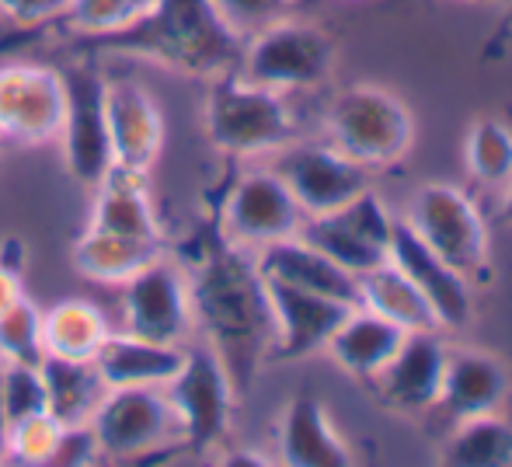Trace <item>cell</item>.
<instances>
[{"label":"cell","instance_id":"cell-30","mask_svg":"<svg viewBox=\"0 0 512 467\" xmlns=\"http://www.w3.org/2000/svg\"><path fill=\"white\" fill-rule=\"evenodd\" d=\"M467 168L481 185H506L512 178V126L481 119L467 136Z\"/></svg>","mask_w":512,"mask_h":467},{"label":"cell","instance_id":"cell-24","mask_svg":"<svg viewBox=\"0 0 512 467\" xmlns=\"http://www.w3.org/2000/svg\"><path fill=\"white\" fill-rule=\"evenodd\" d=\"M42 384H46V412L67 426H91L98 405L105 401L108 384L98 373L95 359H60L42 356L39 363Z\"/></svg>","mask_w":512,"mask_h":467},{"label":"cell","instance_id":"cell-21","mask_svg":"<svg viewBox=\"0 0 512 467\" xmlns=\"http://www.w3.org/2000/svg\"><path fill=\"white\" fill-rule=\"evenodd\" d=\"M88 227L122 237H143V241H164L161 220H157L154 203H150L147 171L108 164L102 182L95 185Z\"/></svg>","mask_w":512,"mask_h":467},{"label":"cell","instance_id":"cell-9","mask_svg":"<svg viewBox=\"0 0 512 467\" xmlns=\"http://www.w3.org/2000/svg\"><path fill=\"white\" fill-rule=\"evenodd\" d=\"M164 391H168V401L178 415L182 447L203 454L206 447H216L227 436L237 391L227 366L206 342L185 346L182 370L164 384Z\"/></svg>","mask_w":512,"mask_h":467},{"label":"cell","instance_id":"cell-15","mask_svg":"<svg viewBox=\"0 0 512 467\" xmlns=\"http://www.w3.org/2000/svg\"><path fill=\"white\" fill-rule=\"evenodd\" d=\"M276 175L286 182L293 199L300 203L304 217L331 213L338 206L352 203L359 192L370 189V175L363 164L345 157L338 147L324 143H300L290 147L276 164Z\"/></svg>","mask_w":512,"mask_h":467},{"label":"cell","instance_id":"cell-40","mask_svg":"<svg viewBox=\"0 0 512 467\" xmlns=\"http://www.w3.org/2000/svg\"><path fill=\"white\" fill-rule=\"evenodd\" d=\"M509 192H506V203H502V213H499V217H502V224H512V178H509Z\"/></svg>","mask_w":512,"mask_h":467},{"label":"cell","instance_id":"cell-14","mask_svg":"<svg viewBox=\"0 0 512 467\" xmlns=\"http://www.w3.org/2000/svg\"><path fill=\"white\" fill-rule=\"evenodd\" d=\"M509 398V370L499 356L478 349L446 352V370L439 394L425 408V429L432 436L450 433L464 419L499 412Z\"/></svg>","mask_w":512,"mask_h":467},{"label":"cell","instance_id":"cell-28","mask_svg":"<svg viewBox=\"0 0 512 467\" xmlns=\"http://www.w3.org/2000/svg\"><path fill=\"white\" fill-rule=\"evenodd\" d=\"M359 307L394 321L405 332H436L439 328L429 300L391 258L359 276Z\"/></svg>","mask_w":512,"mask_h":467},{"label":"cell","instance_id":"cell-19","mask_svg":"<svg viewBox=\"0 0 512 467\" xmlns=\"http://www.w3.org/2000/svg\"><path fill=\"white\" fill-rule=\"evenodd\" d=\"M446 370V346L439 332H405L398 352L370 380L380 405L394 412H422L436 401Z\"/></svg>","mask_w":512,"mask_h":467},{"label":"cell","instance_id":"cell-11","mask_svg":"<svg viewBox=\"0 0 512 467\" xmlns=\"http://www.w3.org/2000/svg\"><path fill=\"white\" fill-rule=\"evenodd\" d=\"M391 231H394L391 213H387L384 203L366 189V192H359L352 203L338 206V210L307 217L304 224H300L297 237H304L307 244H314L317 251L335 258L342 269H349L352 276L359 279L363 272L387 262Z\"/></svg>","mask_w":512,"mask_h":467},{"label":"cell","instance_id":"cell-4","mask_svg":"<svg viewBox=\"0 0 512 467\" xmlns=\"http://www.w3.org/2000/svg\"><path fill=\"white\" fill-rule=\"evenodd\" d=\"M328 133L331 147H338L363 168H391L408 154L415 126L408 109L391 91L352 84L331 102Z\"/></svg>","mask_w":512,"mask_h":467},{"label":"cell","instance_id":"cell-29","mask_svg":"<svg viewBox=\"0 0 512 467\" xmlns=\"http://www.w3.org/2000/svg\"><path fill=\"white\" fill-rule=\"evenodd\" d=\"M439 461L450 467H509L512 464V422L499 412L474 415L450 429Z\"/></svg>","mask_w":512,"mask_h":467},{"label":"cell","instance_id":"cell-39","mask_svg":"<svg viewBox=\"0 0 512 467\" xmlns=\"http://www.w3.org/2000/svg\"><path fill=\"white\" fill-rule=\"evenodd\" d=\"M25 297V283H21V269L0 262V314L14 304V300Z\"/></svg>","mask_w":512,"mask_h":467},{"label":"cell","instance_id":"cell-16","mask_svg":"<svg viewBox=\"0 0 512 467\" xmlns=\"http://www.w3.org/2000/svg\"><path fill=\"white\" fill-rule=\"evenodd\" d=\"M105 126L112 164L150 171L164 147V116L147 88L133 77L105 81Z\"/></svg>","mask_w":512,"mask_h":467},{"label":"cell","instance_id":"cell-27","mask_svg":"<svg viewBox=\"0 0 512 467\" xmlns=\"http://www.w3.org/2000/svg\"><path fill=\"white\" fill-rule=\"evenodd\" d=\"M112 321L95 300L67 297L42 311V349L60 359H95L112 335Z\"/></svg>","mask_w":512,"mask_h":467},{"label":"cell","instance_id":"cell-42","mask_svg":"<svg viewBox=\"0 0 512 467\" xmlns=\"http://www.w3.org/2000/svg\"><path fill=\"white\" fill-rule=\"evenodd\" d=\"M394 4H408V0H394Z\"/></svg>","mask_w":512,"mask_h":467},{"label":"cell","instance_id":"cell-18","mask_svg":"<svg viewBox=\"0 0 512 467\" xmlns=\"http://www.w3.org/2000/svg\"><path fill=\"white\" fill-rule=\"evenodd\" d=\"M265 286H269L272 318H276V346H272L276 363L304 359L310 352L324 349L352 311L342 300L297 290V286L276 283V279H265Z\"/></svg>","mask_w":512,"mask_h":467},{"label":"cell","instance_id":"cell-22","mask_svg":"<svg viewBox=\"0 0 512 467\" xmlns=\"http://www.w3.org/2000/svg\"><path fill=\"white\" fill-rule=\"evenodd\" d=\"M279 461L290 467H345L352 454L314 394H297L279 422Z\"/></svg>","mask_w":512,"mask_h":467},{"label":"cell","instance_id":"cell-26","mask_svg":"<svg viewBox=\"0 0 512 467\" xmlns=\"http://www.w3.org/2000/svg\"><path fill=\"white\" fill-rule=\"evenodd\" d=\"M164 255L161 241H143V237H122L108 231H84L70 248V262L84 279L102 286H122L129 276Z\"/></svg>","mask_w":512,"mask_h":467},{"label":"cell","instance_id":"cell-33","mask_svg":"<svg viewBox=\"0 0 512 467\" xmlns=\"http://www.w3.org/2000/svg\"><path fill=\"white\" fill-rule=\"evenodd\" d=\"M63 426L49 412L28 415L7 426L4 464H53Z\"/></svg>","mask_w":512,"mask_h":467},{"label":"cell","instance_id":"cell-35","mask_svg":"<svg viewBox=\"0 0 512 467\" xmlns=\"http://www.w3.org/2000/svg\"><path fill=\"white\" fill-rule=\"evenodd\" d=\"M307 0H213L216 14L234 28L241 39L262 32V28L276 25L283 18H293V14L304 7Z\"/></svg>","mask_w":512,"mask_h":467},{"label":"cell","instance_id":"cell-25","mask_svg":"<svg viewBox=\"0 0 512 467\" xmlns=\"http://www.w3.org/2000/svg\"><path fill=\"white\" fill-rule=\"evenodd\" d=\"M401 339H405V328L380 318V314L366 311V307H352L349 318L338 325V332L331 335L324 349L335 356V363L342 366V370H349L352 377L370 384L387 366V359L398 352Z\"/></svg>","mask_w":512,"mask_h":467},{"label":"cell","instance_id":"cell-12","mask_svg":"<svg viewBox=\"0 0 512 467\" xmlns=\"http://www.w3.org/2000/svg\"><path fill=\"white\" fill-rule=\"evenodd\" d=\"M304 210L276 171H248L230 185L220 213V237L237 248L258 251L272 241L300 234Z\"/></svg>","mask_w":512,"mask_h":467},{"label":"cell","instance_id":"cell-2","mask_svg":"<svg viewBox=\"0 0 512 467\" xmlns=\"http://www.w3.org/2000/svg\"><path fill=\"white\" fill-rule=\"evenodd\" d=\"M77 49L84 56H129L185 77L213 81L237 70L244 39L216 14L213 0H157L133 25L77 39Z\"/></svg>","mask_w":512,"mask_h":467},{"label":"cell","instance_id":"cell-13","mask_svg":"<svg viewBox=\"0 0 512 467\" xmlns=\"http://www.w3.org/2000/svg\"><path fill=\"white\" fill-rule=\"evenodd\" d=\"M60 74L67 88V116L60 129L63 161L77 182L95 189L112 164L105 126V77L91 63H70Z\"/></svg>","mask_w":512,"mask_h":467},{"label":"cell","instance_id":"cell-17","mask_svg":"<svg viewBox=\"0 0 512 467\" xmlns=\"http://www.w3.org/2000/svg\"><path fill=\"white\" fill-rule=\"evenodd\" d=\"M387 258L422 290L439 328H464L471 321V283L411 231L408 220H394Z\"/></svg>","mask_w":512,"mask_h":467},{"label":"cell","instance_id":"cell-5","mask_svg":"<svg viewBox=\"0 0 512 467\" xmlns=\"http://www.w3.org/2000/svg\"><path fill=\"white\" fill-rule=\"evenodd\" d=\"M102 461H154L157 450L182 447L178 415L164 387H112L91 419Z\"/></svg>","mask_w":512,"mask_h":467},{"label":"cell","instance_id":"cell-8","mask_svg":"<svg viewBox=\"0 0 512 467\" xmlns=\"http://www.w3.org/2000/svg\"><path fill=\"white\" fill-rule=\"evenodd\" d=\"M408 227L464 279L488 283L492 276L488 227L467 192L453 185H422L411 203Z\"/></svg>","mask_w":512,"mask_h":467},{"label":"cell","instance_id":"cell-36","mask_svg":"<svg viewBox=\"0 0 512 467\" xmlns=\"http://www.w3.org/2000/svg\"><path fill=\"white\" fill-rule=\"evenodd\" d=\"M70 0H0V18L14 28H46L67 14Z\"/></svg>","mask_w":512,"mask_h":467},{"label":"cell","instance_id":"cell-34","mask_svg":"<svg viewBox=\"0 0 512 467\" xmlns=\"http://www.w3.org/2000/svg\"><path fill=\"white\" fill-rule=\"evenodd\" d=\"M0 412L7 426L46 412V384L39 363H4L0 359Z\"/></svg>","mask_w":512,"mask_h":467},{"label":"cell","instance_id":"cell-32","mask_svg":"<svg viewBox=\"0 0 512 467\" xmlns=\"http://www.w3.org/2000/svg\"><path fill=\"white\" fill-rule=\"evenodd\" d=\"M42 311L28 297L14 300L0 314V359L4 363H42Z\"/></svg>","mask_w":512,"mask_h":467},{"label":"cell","instance_id":"cell-1","mask_svg":"<svg viewBox=\"0 0 512 467\" xmlns=\"http://www.w3.org/2000/svg\"><path fill=\"white\" fill-rule=\"evenodd\" d=\"M189 293L196 328L206 332V346L227 366L234 391H248L258 366L272 359L276 346L269 286L258 272L255 251L220 237L192 269Z\"/></svg>","mask_w":512,"mask_h":467},{"label":"cell","instance_id":"cell-10","mask_svg":"<svg viewBox=\"0 0 512 467\" xmlns=\"http://www.w3.org/2000/svg\"><path fill=\"white\" fill-rule=\"evenodd\" d=\"M67 116L63 74L46 63L0 67V136L21 147H46L60 140Z\"/></svg>","mask_w":512,"mask_h":467},{"label":"cell","instance_id":"cell-37","mask_svg":"<svg viewBox=\"0 0 512 467\" xmlns=\"http://www.w3.org/2000/svg\"><path fill=\"white\" fill-rule=\"evenodd\" d=\"M102 461V450H98V440L91 433V426H67L60 433V447L53 454V464H70V467H81V464H95Z\"/></svg>","mask_w":512,"mask_h":467},{"label":"cell","instance_id":"cell-7","mask_svg":"<svg viewBox=\"0 0 512 467\" xmlns=\"http://www.w3.org/2000/svg\"><path fill=\"white\" fill-rule=\"evenodd\" d=\"M119 332L164 346H189L196 335L189 272L168 255H157L119 286Z\"/></svg>","mask_w":512,"mask_h":467},{"label":"cell","instance_id":"cell-43","mask_svg":"<svg viewBox=\"0 0 512 467\" xmlns=\"http://www.w3.org/2000/svg\"><path fill=\"white\" fill-rule=\"evenodd\" d=\"M0 143H4V136H0Z\"/></svg>","mask_w":512,"mask_h":467},{"label":"cell","instance_id":"cell-31","mask_svg":"<svg viewBox=\"0 0 512 467\" xmlns=\"http://www.w3.org/2000/svg\"><path fill=\"white\" fill-rule=\"evenodd\" d=\"M154 4L157 0H70L67 14L56 25L67 28L74 39H91V35H108L133 25Z\"/></svg>","mask_w":512,"mask_h":467},{"label":"cell","instance_id":"cell-20","mask_svg":"<svg viewBox=\"0 0 512 467\" xmlns=\"http://www.w3.org/2000/svg\"><path fill=\"white\" fill-rule=\"evenodd\" d=\"M255 262L265 279H276V283L359 307V279L349 269H342L335 258H328L314 244H307L304 237L293 234L283 237V241L265 244V248L255 251Z\"/></svg>","mask_w":512,"mask_h":467},{"label":"cell","instance_id":"cell-6","mask_svg":"<svg viewBox=\"0 0 512 467\" xmlns=\"http://www.w3.org/2000/svg\"><path fill=\"white\" fill-rule=\"evenodd\" d=\"M331 67H335V39L317 25L283 18L244 39L237 74L262 88L293 91L321 84Z\"/></svg>","mask_w":512,"mask_h":467},{"label":"cell","instance_id":"cell-41","mask_svg":"<svg viewBox=\"0 0 512 467\" xmlns=\"http://www.w3.org/2000/svg\"><path fill=\"white\" fill-rule=\"evenodd\" d=\"M4 440H7V419L0 412V464H4Z\"/></svg>","mask_w":512,"mask_h":467},{"label":"cell","instance_id":"cell-38","mask_svg":"<svg viewBox=\"0 0 512 467\" xmlns=\"http://www.w3.org/2000/svg\"><path fill=\"white\" fill-rule=\"evenodd\" d=\"M509 46H512V4H509V11L502 14V21L492 28V35L485 39V60H502V56L509 53Z\"/></svg>","mask_w":512,"mask_h":467},{"label":"cell","instance_id":"cell-23","mask_svg":"<svg viewBox=\"0 0 512 467\" xmlns=\"http://www.w3.org/2000/svg\"><path fill=\"white\" fill-rule=\"evenodd\" d=\"M185 363V346H164L126 335L115 328L108 342L98 349L95 366L112 387H164Z\"/></svg>","mask_w":512,"mask_h":467},{"label":"cell","instance_id":"cell-3","mask_svg":"<svg viewBox=\"0 0 512 467\" xmlns=\"http://www.w3.org/2000/svg\"><path fill=\"white\" fill-rule=\"evenodd\" d=\"M203 122L209 143L230 157L269 154L290 147L297 136V122L290 116L283 91L244 81L237 70L209 81Z\"/></svg>","mask_w":512,"mask_h":467}]
</instances>
